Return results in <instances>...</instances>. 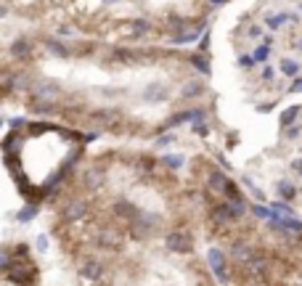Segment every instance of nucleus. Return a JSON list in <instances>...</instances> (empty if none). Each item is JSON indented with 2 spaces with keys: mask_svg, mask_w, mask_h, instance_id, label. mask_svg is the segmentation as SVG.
Listing matches in <instances>:
<instances>
[{
  "mask_svg": "<svg viewBox=\"0 0 302 286\" xmlns=\"http://www.w3.org/2000/svg\"><path fill=\"white\" fill-rule=\"evenodd\" d=\"M270 228L278 241L273 249L236 236L231 249H218L226 254V273L220 284H244V286H302V220L294 215L278 218L270 215Z\"/></svg>",
  "mask_w": 302,
  "mask_h": 286,
  "instance_id": "obj_1",
  "label": "nucleus"
},
{
  "mask_svg": "<svg viewBox=\"0 0 302 286\" xmlns=\"http://www.w3.org/2000/svg\"><path fill=\"white\" fill-rule=\"evenodd\" d=\"M130 249L106 260L101 278L88 286H215L218 281L210 260L196 262V252L181 254L167 246L162 257H151Z\"/></svg>",
  "mask_w": 302,
  "mask_h": 286,
  "instance_id": "obj_2",
  "label": "nucleus"
},
{
  "mask_svg": "<svg viewBox=\"0 0 302 286\" xmlns=\"http://www.w3.org/2000/svg\"><path fill=\"white\" fill-rule=\"evenodd\" d=\"M167 98H170V88L165 82H151L143 93V101H149V104H162Z\"/></svg>",
  "mask_w": 302,
  "mask_h": 286,
  "instance_id": "obj_3",
  "label": "nucleus"
},
{
  "mask_svg": "<svg viewBox=\"0 0 302 286\" xmlns=\"http://www.w3.org/2000/svg\"><path fill=\"white\" fill-rule=\"evenodd\" d=\"M32 90H35V96H37V98H53V96L59 93V85L45 80V82H37Z\"/></svg>",
  "mask_w": 302,
  "mask_h": 286,
  "instance_id": "obj_4",
  "label": "nucleus"
},
{
  "mask_svg": "<svg viewBox=\"0 0 302 286\" xmlns=\"http://www.w3.org/2000/svg\"><path fill=\"white\" fill-rule=\"evenodd\" d=\"M13 56H16V58H27L29 56V43L27 40H16V43H13Z\"/></svg>",
  "mask_w": 302,
  "mask_h": 286,
  "instance_id": "obj_5",
  "label": "nucleus"
},
{
  "mask_svg": "<svg viewBox=\"0 0 302 286\" xmlns=\"http://www.w3.org/2000/svg\"><path fill=\"white\" fill-rule=\"evenodd\" d=\"M199 90H201V82H185L181 96L183 98H193V96H199Z\"/></svg>",
  "mask_w": 302,
  "mask_h": 286,
  "instance_id": "obj_6",
  "label": "nucleus"
},
{
  "mask_svg": "<svg viewBox=\"0 0 302 286\" xmlns=\"http://www.w3.org/2000/svg\"><path fill=\"white\" fill-rule=\"evenodd\" d=\"M281 72H284V74H289V77H297L300 64H294L292 58H284V61H281Z\"/></svg>",
  "mask_w": 302,
  "mask_h": 286,
  "instance_id": "obj_7",
  "label": "nucleus"
},
{
  "mask_svg": "<svg viewBox=\"0 0 302 286\" xmlns=\"http://www.w3.org/2000/svg\"><path fill=\"white\" fill-rule=\"evenodd\" d=\"M297 114H300V106H292V109H286V112H284L281 122H284V125H289V122H292L294 117H297Z\"/></svg>",
  "mask_w": 302,
  "mask_h": 286,
  "instance_id": "obj_8",
  "label": "nucleus"
},
{
  "mask_svg": "<svg viewBox=\"0 0 302 286\" xmlns=\"http://www.w3.org/2000/svg\"><path fill=\"white\" fill-rule=\"evenodd\" d=\"M268 56H270V48H268V45H262V48L254 51V56H252V58H254V61H265Z\"/></svg>",
  "mask_w": 302,
  "mask_h": 286,
  "instance_id": "obj_9",
  "label": "nucleus"
},
{
  "mask_svg": "<svg viewBox=\"0 0 302 286\" xmlns=\"http://www.w3.org/2000/svg\"><path fill=\"white\" fill-rule=\"evenodd\" d=\"M146 29H149V21H143V19H141V21H133V32H135V35H143Z\"/></svg>",
  "mask_w": 302,
  "mask_h": 286,
  "instance_id": "obj_10",
  "label": "nucleus"
},
{
  "mask_svg": "<svg viewBox=\"0 0 302 286\" xmlns=\"http://www.w3.org/2000/svg\"><path fill=\"white\" fill-rule=\"evenodd\" d=\"M48 48L56 53V56H69V51L64 48V45H59V43H48Z\"/></svg>",
  "mask_w": 302,
  "mask_h": 286,
  "instance_id": "obj_11",
  "label": "nucleus"
},
{
  "mask_svg": "<svg viewBox=\"0 0 302 286\" xmlns=\"http://www.w3.org/2000/svg\"><path fill=\"white\" fill-rule=\"evenodd\" d=\"M191 64H193V66H199V69H201V72H204V74L210 72V66H207V61H204V58H199V56H193V58H191Z\"/></svg>",
  "mask_w": 302,
  "mask_h": 286,
  "instance_id": "obj_12",
  "label": "nucleus"
},
{
  "mask_svg": "<svg viewBox=\"0 0 302 286\" xmlns=\"http://www.w3.org/2000/svg\"><path fill=\"white\" fill-rule=\"evenodd\" d=\"M281 24H284V16H270V19H268V27H270V29H278Z\"/></svg>",
  "mask_w": 302,
  "mask_h": 286,
  "instance_id": "obj_13",
  "label": "nucleus"
},
{
  "mask_svg": "<svg viewBox=\"0 0 302 286\" xmlns=\"http://www.w3.org/2000/svg\"><path fill=\"white\" fill-rule=\"evenodd\" d=\"M302 90V80H294V85H292V93H300Z\"/></svg>",
  "mask_w": 302,
  "mask_h": 286,
  "instance_id": "obj_14",
  "label": "nucleus"
}]
</instances>
